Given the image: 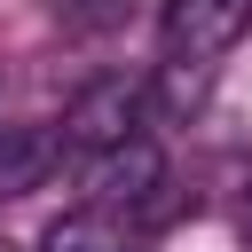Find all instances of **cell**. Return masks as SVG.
<instances>
[{
    "label": "cell",
    "instance_id": "obj_7",
    "mask_svg": "<svg viewBox=\"0 0 252 252\" xmlns=\"http://www.w3.org/2000/svg\"><path fill=\"white\" fill-rule=\"evenodd\" d=\"M55 16H63V24H118L126 0H55Z\"/></svg>",
    "mask_w": 252,
    "mask_h": 252
},
{
    "label": "cell",
    "instance_id": "obj_6",
    "mask_svg": "<svg viewBox=\"0 0 252 252\" xmlns=\"http://www.w3.org/2000/svg\"><path fill=\"white\" fill-rule=\"evenodd\" d=\"M205 102V63H165V79L150 87V126H173Z\"/></svg>",
    "mask_w": 252,
    "mask_h": 252
},
{
    "label": "cell",
    "instance_id": "obj_1",
    "mask_svg": "<svg viewBox=\"0 0 252 252\" xmlns=\"http://www.w3.org/2000/svg\"><path fill=\"white\" fill-rule=\"evenodd\" d=\"M142 126H150V87L126 79V71L87 79V87L71 94V110H63V142H79V150H94V158L142 142Z\"/></svg>",
    "mask_w": 252,
    "mask_h": 252
},
{
    "label": "cell",
    "instance_id": "obj_5",
    "mask_svg": "<svg viewBox=\"0 0 252 252\" xmlns=\"http://www.w3.org/2000/svg\"><path fill=\"white\" fill-rule=\"evenodd\" d=\"M47 252H126V228H118V213H63L55 228H47Z\"/></svg>",
    "mask_w": 252,
    "mask_h": 252
},
{
    "label": "cell",
    "instance_id": "obj_8",
    "mask_svg": "<svg viewBox=\"0 0 252 252\" xmlns=\"http://www.w3.org/2000/svg\"><path fill=\"white\" fill-rule=\"evenodd\" d=\"M244 236H252V197H244Z\"/></svg>",
    "mask_w": 252,
    "mask_h": 252
},
{
    "label": "cell",
    "instance_id": "obj_2",
    "mask_svg": "<svg viewBox=\"0 0 252 252\" xmlns=\"http://www.w3.org/2000/svg\"><path fill=\"white\" fill-rule=\"evenodd\" d=\"M244 24H252V0H165L158 39H165V55H173V63H205V55L236 47V39H244Z\"/></svg>",
    "mask_w": 252,
    "mask_h": 252
},
{
    "label": "cell",
    "instance_id": "obj_4",
    "mask_svg": "<svg viewBox=\"0 0 252 252\" xmlns=\"http://www.w3.org/2000/svg\"><path fill=\"white\" fill-rule=\"evenodd\" d=\"M55 173V134L39 126H0V197H32Z\"/></svg>",
    "mask_w": 252,
    "mask_h": 252
},
{
    "label": "cell",
    "instance_id": "obj_3",
    "mask_svg": "<svg viewBox=\"0 0 252 252\" xmlns=\"http://www.w3.org/2000/svg\"><path fill=\"white\" fill-rule=\"evenodd\" d=\"M165 189V165H158V150L150 142H126V150H110L102 165H94V197H102V213H142L150 197Z\"/></svg>",
    "mask_w": 252,
    "mask_h": 252
}]
</instances>
